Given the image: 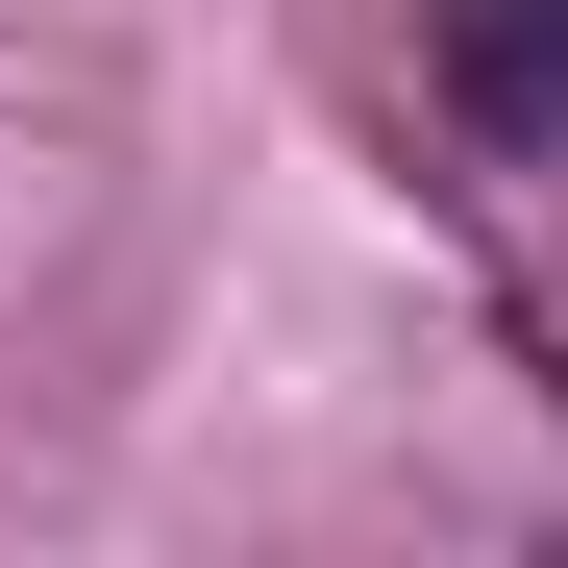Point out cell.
<instances>
[{"mask_svg":"<svg viewBox=\"0 0 568 568\" xmlns=\"http://www.w3.org/2000/svg\"><path fill=\"white\" fill-rule=\"evenodd\" d=\"M445 74L495 124H568V0H445Z\"/></svg>","mask_w":568,"mask_h":568,"instance_id":"1","label":"cell"}]
</instances>
